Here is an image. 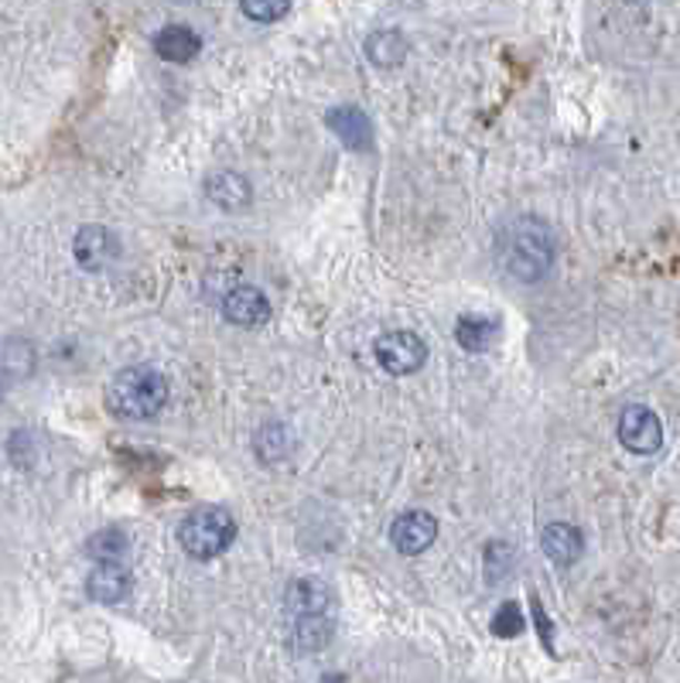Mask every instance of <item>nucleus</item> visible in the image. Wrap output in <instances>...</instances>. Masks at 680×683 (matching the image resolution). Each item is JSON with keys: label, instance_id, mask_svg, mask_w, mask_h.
Instances as JSON below:
<instances>
[{"label": "nucleus", "instance_id": "5", "mask_svg": "<svg viewBox=\"0 0 680 683\" xmlns=\"http://www.w3.org/2000/svg\"><path fill=\"white\" fill-rule=\"evenodd\" d=\"M619 441L632 455H653L663 445V424L650 407H626L619 417Z\"/></svg>", "mask_w": 680, "mask_h": 683}, {"label": "nucleus", "instance_id": "11", "mask_svg": "<svg viewBox=\"0 0 680 683\" xmlns=\"http://www.w3.org/2000/svg\"><path fill=\"white\" fill-rule=\"evenodd\" d=\"M209 203L223 213H244L254 203V188L239 172H216L206 178Z\"/></svg>", "mask_w": 680, "mask_h": 683}, {"label": "nucleus", "instance_id": "10", "mask_svg": "<svg viewBox=\"0 0 680 683\" xmlns=\"http://www.w3.org/2000/svg\"><path fill=\"white\" fill-rule=\"evenodd\" d=\"M326 124L332 127V134L349 151H370L373 147V124H370V116L359 106H336V110H329Z\"/></svg>", "mask_w": 680, "mask_h": 683}, {"label": "nucleus", "instance_id": "8", "mask_svg": "<svg viewBox=\"0 0 680 683\" xmlns=\"http://www.w3.org/2000/svg\"><path fill=\"white\" fill-rule=\"evenodd\" d=\"M131 571L124 568V560H100L93 568V575L86 578V591L93 601H103V606H113V601H124L131 594Z\"/></svg>", "mask_w": 680, "mask_h": 683}, {"label": "nucleus", "instance_id": "12", "mask_svg": "<svg viewBox=\"0 0 680 683\" xmlns=\"http://www.w3.org/2000/svg\"><path fill=\"white\" fill-rule=\"evenodd\" d=\"M332 606V591L326 581L318 578H301L288 588V612L291 619L298 615H326Z\"/></svg>", "mask_w": 680, "mask_h": 683}, {"label": "nucleus", "instance_id": "21", "mask_svg": "<svg viewBox=\"0 0 680 683\" xmlns=\"http://www.w3.org/2000/svg\"><path fill=\"white\" fill-rule=\"evenodd\" d=\"M493 632L503 635V639H513L524 632V612H519L516 601H506V606H499V612L493 615Z\"/></svg>", "mask_w": 680, "mask_h": 683}, {"label": "nucleus", "instance_id": "22", "mask_svg": "<svg viewBox=\"0 0 680 683\" xmlns=\"http://www.w3.org/2000/svg\"><path fill=\"white\" fill-rule=\"evenodd\" d=\"M509 557H513V547H509V544H503V540L490 544V550H486V578H490V581H503V578H506Z\"/></svg>", "mask_w": 680, "mask_h": 683}, {"label": "nucleus", "instance_id": "24", "mask_svg": "<svg viewBox=\"0 0 680 683\" xmlns=\"http://www.w3.org/2000/svg\"><path fill=\"white\" fill-rule=\"evenodd\" d=\"M0 393H4V386H0Z\"/></svg>", "mask_w": 680, "mask_h": 683}, {"label": "nucleus", "instance_id": "4", "mask_svg": "<svg viewBox=\"0 0 680 683\" xmlns=\"http://www.w3.org/2000/svg\"><path fill=\"white\" fill-rule=\"evenodd\" d=\"M427 359V345L418 332L396 329L377 339V363L390 373V376H411L424 366Z\"/></svg>", "mask_w": 680, "mask_h": 683}, {"label": "nucleus", "instance_id": "19", "mask_svg": "<svg viewBox=\"0 0 680 683\" xmlns=\"http://www.w3.org/2000/svg\"><path fill=\"white\" fill-rule=\"evenodd\" d=\"M131 550V540L124 530H100L90 544H86V553L93 560H124V553Z\"/></svg>", "mask_w": 680, "mask_h": 683}, {"label": "nucleus", "instance_id": "3", "mask_svg": "<svg viewBox=\"0 0 680 683\" xmlns=\"http://www.w3.org/2000/svg\"><path fill=\"white\" fill-rule=\"evenodd\" d=\"M236 537V519L226 509H195L182 519L178 527V544L188 557L195 560H213L219 557Z\"/></svg>", "mask_w": 680, "mask_h": 683}, {"label": "nucleus", "instance_id": "18", "mask_svg": "<svg viewBox=\"0 0 680 683\" xmlns=\"http://www.w3.org/2000/svg\"><path fill=\"white\" fill-rule=\"evenodd\" d=\"M291 452H295V437H291V431L285 424L260 427V434H257V455H260V462H267V465L285 462Z\"/></svg>", "mask_w": 680, "mask_h": 683}, {"label": "nucleus", "instance_id": "2", "mask_svg": "<svg viewBox=\"0 0 680 683\" xmlns=\"http://www.w3.org/2000/svg\"><path fill=\"white\" fill-rule=\"evenodd\" d=\"M106 404L124 421H147L168 404V380L154 366H127L106 386Z\"/></svg>", "mask_w": 680, "mask_h": 683}, {"label": "nucleus", "instance_id": "13", "mask_svg": "<svg viewBox=\"0 0 680 683\" xmlns=\"http://www.w3.org/2000/svg\"><path fill=\"white\" fill-rule=\"evenodd\" d=\"M198 34L192 31V28H185V24H168V28H162L154 34V52L162 55L165 62H192L195 55H198Z\"/></svg>", "mask_w": 680, "mask_h": 683}, {"label": "nucleus", "instance_id": "17", "mask_svg": "<svg viewBox=\"0 0 680 683\" xmlns=\"http://www.w3.org/2000/svg\"><path fill=\"white\" fill-rule=\"evenodd\" d=\"M332 639V622L329 615H298L295 619V632L291 642L298 653H318Z\"/></svg>", "mask_w": 680, "mask_h": 683}, {"label": "nucleus", "instance_id": "15", "mask_svg": "<svg viewBox=\"0 0 680 683\" xmlns=\"http://www.w3.org/2000/svg\"><path fill=\"white\" fill-rule=\"evenodd\" d=\"M408 38L400 34L396 28H383V31H373L367 38V59L380 69H396L400 62L408 59Z\"/></svg>", "mask_w": 680, "mask_h": 683}, {"label": "nucleus", "instance_id": "14", "mask_svg": "<svg viewBox=\"0 0 680 683\" xmlns=\"http://www.w3.org/2000/svg\"><path fill=\"white\" fill-rule=\"evenodd\" d=\"M540 544H544V553L554 560L557 568H571L575 560L581 557V534L568 524H550L540 534Z\"/></svg>", "mask_w": 680, "mask_h": 683}, {"label": "nucleus", "instance_id": "23", "mask_svg": "<svg viewBox=\"0 0 680 683\" xmlns=\"http://www.w3.org/2000/svg\"><path fill=\"white\" fill-rule=\"evenodd\" d=\"M626 4H647V0H626Z\"/></svg>", "mask_w": 680, "mask_h": 683}, {"label": "nucleus", "instance_id": "7", "mask_svg": "<svg viewBox=\"0 0 680 683\" xmlns=\"http://www.w3.org/2000/svg\"><path fill=\"white\" fill-rule=\"evenodd\" d=\"M75 260L86 270H103L120 257V239L106 226H83L75 232Z\"/></svg>", "mask_w": 680, "mask_h": 683}, {"label": "nucleus", "instance_id": "1", "mask_svg": "<svg viewBox=\"0 0 680 683\" xmlns=\"http://www.w3.org/2000/svg\"><path fill=\"white\" fill-rule=\"evenodd\" d=\"M496 257L513 280H519V284H537L554 263L550 226L537 216H519L506 223L496 236Z\"/></svg>", "mask_w": 680, "mask_h": 683}, {"label": "nucleus", "instance_id": "9", "mask_svg": "<svg viewBox=\"0 0 680 683\" xmlns=\"http://www.w3.org/2000/svg\"><path fill=\"white\" fill-rule=\"evenodd\" d=\"M223 314L239 329H260L264 321H270V301L257 288H233L223 298Z\"/></svg>", "mask_w": 680, "mask_h": 683}, {"label": "nucleus", "instance_id": "20", "mask_svg": "<svg viewBox=\"0 0 680 683\" xmlns=\"http://www.w3.org/2000/svg\"><path fill=\"white\" fill-rule=\"evenodd\" d=\"M239 11L250 21L270 24V21H281L291 11V0H239Z\"/></svg>", "mask_w": 680, "mask_h": 683}, {"label": "nucleus", "instance_id": "6", "mask_svg": "<svg viewBox=\"0 0 680 683\" xmlns=\"http://www.w3.org/2000/svg\"><path fill=\"white\" fill-rule=\"evenodd\" d=\"M437 537V519L424 509H411V513H400L390 527V544L404 553V557H414V553H424Z\"/></svg>", "mask_w": 680, "mask_h": 683}, {"label": "nucleus", "instance_id": "16", "mask_svg": "<svg viewBox=\"0 0 680 683\" xmlns=\"http://www.w3.org/2000/svg\"><path fill=\"white\" fill-rule=\"evenodd\" d=\"M496 335H499V325L483 314H465L455 325V339L465 352H486L496 342Z\"/></svg>", "mask_w": 680, "mask_h": 683}]
</instances>
